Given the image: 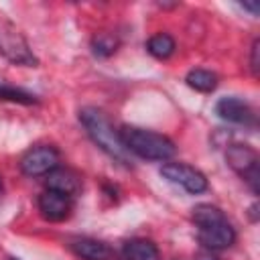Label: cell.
Here are the masks:
<instances>
[{
    "label": "cell",
    "mask_w": 260,
    "mask_h": 260,
    "mask_svg": "<svg viewBox=\"0 0 260 260\" xmlns=\"http://www.w3.org/2000/svg\"><path fill=\"white\" fill-rule=\"evenodd\" d=\"M79 122L83 124L87 136L93 140V144H98L108 156H112L118 162L130 165V152L124 148L120 132L112 126V122L108 120V116L98 110V108H81L79 110Z\"/></svg>",
    "instance_id": "cell-1"
},
{
    "label": "cell",
    "mask_w": 260,
    "mask_h": 260,
    "mask_svg": "<svg viewBox=\"0 0 260 260\" xmlns=\"http://www.w3.org/2000/svg\"><path fill=\"white\" fill-rule=\"evenodd\" d=\"M120 138L122 144L128 152L146 158V160H169L175 156L177 146L175 142L158 132L152 130H144V128H136V126H122Z\"/></svg>",
    "instance_id": "cell-2"
},
{
    "label": "cell",
    "mask_w": 260,
    "mask_h": 260,
    "mask_svg": "<svg viewBox=\"0 0 260 260\" xmlns=\"http://www.w3.org/2000/svg\"><path fill=\"white\" fill-rule=\"evenodd\" d=\"M0 55L14 65H26V67L39 65V59L32 53L26 37L8 18H0Z\"/></svg>",
    "instance_id": "cell-3"
},
{
    "label": "cell",
    "mask_w": 260,
    "mask_h": 260,
    "mask_svg": "<svg viewBox=\"0 0 260 260\" xmlns=\"http://www.w3.org/2000/svg\"><path fill=\"white\" fill-rule=\"evenodd\" d=\"M225 160L250 185L252 193H258L260 173H258V154H256V150L250 148L248 144H232L225 152Z\"/></svg>",
    "instance_id": "cell-4"
},
{
    "label": "cell",
    "mask_w": 260,
    "mask_h": 260,
    "mask_svg": "<svg viewBox=\"0 0 260 260\" xmlns=\"http://www.w3.org/2000/svg\"><path fill=\"white\" fill-rule=\"evenodd\" d=\"M57 167H59V150L49 144L32 146L20 158V171L26 177H47Z\"/></svg>",
    "instance_id": "cell-5"
},
{
    "label": "cell",
    "mask_w": 260,
    "mask_h": 260,
    "mask_svg": "<svg viewBox=\"0 0 260 260\" xmlns=\"http://www.w3.org/2000/svg\"><path fill=\"white\" fill-rule=\"evenodd\" d=\"M160 175L165 179H169L171 183L175 185H181L187 193H203L207 189V179L201 171L189 167V165H183V162H165L160 167Z\"/></svg>",
    "instance_id": "cell-6"
},
{
    "label": "cell",
    "mask_w": 260,
    "mask_h": 260,
    "mask_svg": "<svg viewBox=\"0 0 260 260\" xmlns=\"http://www.w3.org/2000/svg\"><path fill=\"white\" fill-rule=\"evenodd\" d=\"M201 246L209 252H217V250H225L236 242V230L232 228V223L228 219L217 221L209 228H199L197 234Z\"/></svg>",
    "instance_id": "cell-7"
},
{
    "label": "cell",
    "mask_w": 260,
    "mask_h": 260,
    "mask_svg": "<svg viewBox=\"0 0 260 260\" xmlns=\"http://www.w3.org/2000/svg\"><path fill=\"white\" fill-rule=\"evenodd\" d=\"M215 114L232 124H242V126H252L256 122V114L254 110L240 98H221L215 104Z\"/></svg>",
    "instance_id": "cell-8"
},
{
    "label": "cell",
    "mask_w": 260,
    "mask_h": 260,
    "mask_svg": "<svg viewBox=\"0 0 260 260\" xmlns=\"http://www.w3.org/2000/svg\"><path fill=\"white\" fill-rule=\"evenodd\" d=\"M73 209L71 197L57 193V191H45L39 195V211L47 221H63L69 217Z\"/></svg>",
    "instance_id": "cell-9"
},
{
    "label": "cell",
    "mask_w": 260,
    "mask_h": 260,
    "mask_svg": "<svg viewBox=\"0 0 260 260\" xmlns=\"http://www.w3.org/2000/svg\"><path fill=\"white\" fill-rule=\"evenodd\" d=\"M45 185H47L49 191H57V193H63V195H67V197H73V195L81 189L79 175L73 173L71 169H63V167L53 169V171L47 175Z\"/></svg>",
    "instance_id": "cell-10"
},
{
    "label": "cell",
    "mask_w": 260,
    "mask_h": 260,
    "mask_svg": "<svg viewBox=\"0 0 260 260\" xmlns=\"http://www.w3.org/2000/svg\"><path fill=\"white\" fill-rule=\"evenodd\" d=\"M71 250L83 260H108L110 258L108 244H104L100 240H93V238H75V240H71Z\"/></svg>",
    "instance_id": "cell-11"
},
{
    "label": "cell",
    "mask_w": 260,
    "mask_h": 260,
    "mask_svg": "<svg viewBox=\"0 0 260 260\" xmlns=\"http://www.w3.org/2000/svg\"><path fill=\"white\" fill-rule=\"evenodd\" d=\"M124 258L126 260H160V254L150 240L134 238L124 244Z\"/></svg>",
    "instance_id": "cell-12"
},
{
    "label": "cell",
    "mask_w": 260,
    "mask_h": 260,
    "mask_svg": "<svg viewBox=\"0 0 260 260\" xmlns=\"http://www.w3.org/2000/svg\"><path fill=\"white\" fill-rule=\"evenodd\" d=\"M187 85L201 93H211L217 87V75L207 69H191L185 77Z\"/></svg>",
    "instance_id": "cell-13"
},
{
    "label": "cell",
    "mask_w": 260,
    "mask_h": 260,
    "mask_svg": "<svg viewBox=\"0 0 260 260\" xmlns=\"http://www.w3.org/2000/svg\"><path fill=\"white\" fill-rule=\"evenodd\" d=\"M191 217H193V221H195L197 228H209V225L225 219L223 211L219 207L211 205V203H199V205H195Z\"/></svg>",
    "instance_id": "cell-14"
},
{
    "label": "cell",
    "mask_w": 260,
    "mask_h": 260,
    "mask_svg": "<svg viewBox=\"0 0 260 260\" xmlns=\"http://www.w3.org/2000/svg\"><path fill=\"white\" fill-rule=\"evenodd\" d=\"M146 51L154 59H169L175 53V39L171 35H167V32H158V35H154V37L148 39Z\"/></svg>",
    "instance_id": "cell-15"
},
{
    "label": "cell",
    "mask_w": 260,
    "mask_h": 260,
    "mask_svg": "<svg viewBox=\"0 0 260 260\" xmlns=\"http://www.w3.org/2000/svg\"><path fill=\"white\" fill-rule=\"evenodd\" d=\"M91 49L98 57H110L116 53L118 49V39L110 32H98L93 39H91Z\"/></svg>",
    "instance_id": "cell-16"
},
{
    "label": "cell",
    "mask_w": 260,
    "mask_h": 260,
    "mask_svg": "<svg viewBox=\"0 0 260 260\" xmlns=\"http://www.w3.org/2000/svg\"><path fill=\"white\" fill-rule=\"evenodd\" d=\"M0 100H8V102H16V104H37L39 98L26 89L20 87H12V85H4L0 83Z\"/></svg>",
    "instance_id": "cell-17"
},
{
    "label": "cell",
    "mask_w": 260,
    "mask_h": 260,
    "mask_svg": "<svg viewBox=\"0 0 260 260\" xmlns=\"http://www.w3.org/2000/svg\"><path fill=\"white\" fill-rule=\"evenodd\" d=\"M258 67H260V41L256 39L252 43V53H250V69L258 77Z\"/></svg>",
    "instance_id": "cell-18"
},
{
    "label": "cell",
    "mask_w": 260,
    "mask_h": 260,
    "mask_svg": "<svg viewBox=\"0 0 260 260\" xmlns=\"http://www.w3.org/2000/svg\"><path fill=\"white\" fill-rule=\"evenodd\" d=\"M242 8H246V10H250V12L254 14V16L258 14V4H256V2H244V4H242Z\"/></svg>",
    "instance_id": "cell-19"
},
{
    "label": "cell",
    "mask_w": 260,
    "mask_h": 260,
    "mask_svg": "<svg viewBox=\"0 0 260 260\" xmlns=\"http://www.w3.org/2000/svg\"><path fill=\"white\" fill-rule=\"evenodd\" d=\"M197 260H217L215 256H211V252H203V254H199L197 256Z\"/></svg>",
    "instance_id": "cell-20"
},
{
    "label": "cell",
    "mask_w": 260,
    "mask_h": 260,
    "mask_svg": "<svg viewBox=\"0 0 260 260\" xmlns=\"http://www.w3.org/2000/svg\"><path fill=\"white\" fill-rule=\"evenodd\" d=\"M0 193H2V179H0Z\"/></svg>",
    "instance_id": "cell-21"
},
{
    "label": "cell",
    "mask_w": 260,
    "mask_h": 260,
    "mask_svg": "<svg viewBox=\"0 0 260 260\" xmlns=\"http://www.w3.org/2000/svg\"><path fill=\"white\" fill-rule=\"evenodd\" d=\"M8 260H18V258H8Z\"/></svg>",
    "instance_id": "cell-22"
}]
</instances>
